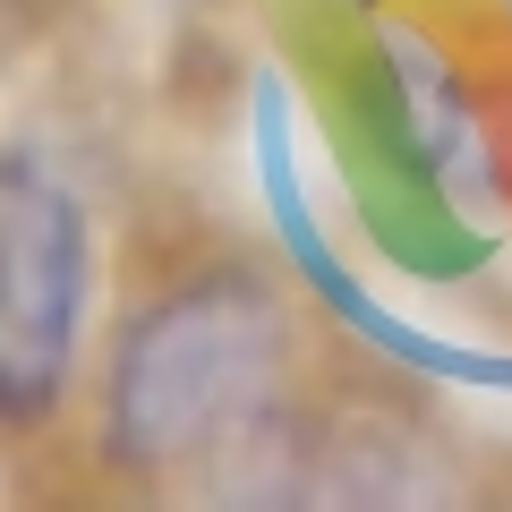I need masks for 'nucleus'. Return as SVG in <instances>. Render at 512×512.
<instances>
[{"label":"nucleus","instance_id":"1","mask_svg":"<svg viewBox=\"0 0 512 512\" xmlns=\"http://www.w3.org/2000/svg\"><path fill=\"white\" fill-rule=\"evenodd\" d=\"M291 308L256 274H197L120 333L103 436L128 478H214L274 436Z\"/></svg>","mask_w":512,"mask_h":512},{"label":"nucleus","instance_id":"2","mask_svg":"<svg viewBox=\"0 0 512 512\" xmlns=\"http://www.w3.org/2000/svg\"><path fill=\"white\" fill-rule=\"evenodd\" d=\"M86 325V214L69 180L18 154L0 163V419H43L77 367Z\"/></svg>","mask_w":512,"mask_h":512}]
</instances>
